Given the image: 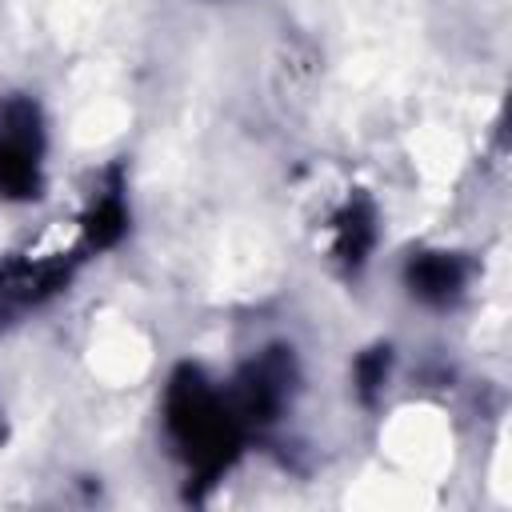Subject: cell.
<instances>
[{
    "mask_svg": "<svg viewBox=\"0 0 512 512\" xmlns=\"http://www.w3.org/2000/svg\"><path fill=\"white\" fill-rule=\"evenodd\" d=\"M40 184V124L28 104H0V192L36 196Z\"/></svg>",
    "mask_w": 512,
    "mask_h": 512,
    "instance_id": "6da1fadb",
    "label": "cell"
},
{
    "mask_svg": "<svg viewBox=\"0 0 512 512\" xmlns=\"http://www.w3.org/2000/svg\"><path fill=\"white\" fill-rule=\"evenodd\" d=\"M408 284L428 304H448L464 288V268L452 252H424L408 264Z\"/></svg>",
    "mask_w": 512,
    "mask_h": 512,
    "instance_id": "7a4b0ae2",
    "label": "cell"
}]
</instances>
